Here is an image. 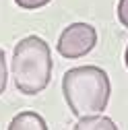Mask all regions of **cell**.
Segmentation results:
<instances>
[{
	"label": "cell",
	"mask_w": 128,
	"mask_h": 130,
	"mask_svg": "<svg viewBox=\"0 0 128 130\" xmlns=\"http://www.w3.org/2000/svg\"><path fill=\"white\" fill-rule=\"evenodd\" d=\"M52 50L39 35L23 37L12 52L10 74L14 87L23 95H37L45 91L52 80Z\"/></svg>",
	"instance_id": "1"
},
{
	"label": "cell",
	"mask_w": 128,
	"mask_h": 130,
	"mask_svg": "<svg viewBox=\"0 0 128 130\" xmlns=\"http://www.w3.org/2000/svg\"><path fill=\"white\" fill-rule=\"evenodd\" d=\"M62 93L70 113L76 118L101 113L109 101V76L99 66H76L66 70L62 78Z\"/></svg>",
	"instance_id": "2"
},
{
	"label": "cell",
	"mask_w": 128,
	"mask_h": 130,
	"mask_svg": "<svg viewBox=\"0 0 128 130\" xmlns=\"http://www.w3.org/2000/svg\"><path fill=\"white\" fill-rule=\"evenodd\" d=\"M95 43H97V31L89 23H72L60 33L58 43H56V52L62 58L76 60L87 56Z\"/></svg>",
	"instance_id": "3"
},
{
	"label": "cell",
	"mask_w": 128,
	"mask_h": 130,
	"mask_svg": "<svg viewBox=\"0 0 128 130\" xmlns=\"http://www.w3.org/2000/svg\"><path fill=\"white\" fill-rule=\"evenodd\" d=\"M8 130H47V124L37 111H21L10 120Z\"/></svg>",
	"instance_id": "4"
},
{
	"label": "cell",
	"mask_w": 128,
	"mask_h": 130,
	"mask_svg": "<svg viewBox=\"0 0 128 130\" xmlns=\"http://www.w3.org/2000/svg\"><path fill=\"white\" fill-rule=\"evenodd\" d=\"M72 130H118V124L101 113H91V116H81Z\"/></svg>",
	"instance_id": "5"
},
{
	"label": "cell",
	"mask_w": 128,
	"mask_h": 130,
	"mask_svg": "<svg viewBox=\"0 0 128 130\" xmlns=\"http://www.w3.org/2000/svg\"><path fill=\"white\" fill-rule=\"evenodd\" d=\"M52 0H14V4L25 8V10H37V8H43L45 4H50Z\"/></svg>",
	"instance_id": "6"
},
{
	"label": "cell",
	"mask_w": 128,
	"mask_h": 130,
	"mask_svg": "<svg viewBox=\"0 0 128 130\" xmlns=\"http://www.w3.org/2000/svg\"><path fill=\"white\" fill-rule=\"evenodd\" d=\"M6 80H8V72H6V56H4V50L0 47V95L6 91Z\"/></svg>",
	"instance_id": "7"
},
{
	"label": "cell",
	"mask_w": 128,
	"mask_h": 130,
	"mask_svg": "<svg viewBox=\"0 0 128 130\" xmlns=\"http://www.w3.org/2000/svg\"><path fill=\"white\" fill-rule=\"evenodd\" d=\"M118 19H120V25H124L128 29V0L118 2Z\"/></svg>",
	"instance_id": "8"
},
{
	"label": "cell",
	"mask_w": 128,
	"mask_h": 130,
	"mask_svg": "<svg viewBox=\"0 0 128 130\" xmlns=\"http://www.w3.org/2000/svg\"><path fill=\"white\" fill-rule=\"evenodd\" d=\"M124 60H126V66H128V47H126V54H124Z\"/></svg>",
	"instance_id": "9"
}]
</instances>
